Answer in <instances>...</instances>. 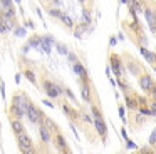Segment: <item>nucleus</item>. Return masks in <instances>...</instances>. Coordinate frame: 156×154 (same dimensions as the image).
Masks as SVG:
<instances>
[{"label": "nucleus", "instance_id": "f257e3e1", "mask_svg": "<svg viewBox=\"0 0 156 154\" xmlns=\"http://www.w3.org/2000/svg\"><path fill=\"white\" fill-rule=\"evenodd\" d=\"M25 116L30 119V122H34V124H42V114L39 112V110L35 109V107L32 106L30 102H29L27 107H25Z\"/></svg>", "mask_w": 156, "mask_h": 154}, {"label": "nucleus", "instance_id": "f03ea898", "mask_svg": "<svg viewBox=\"0 0 156 154\" xmlns=\"http://www.w3.org/2000/svg\"><path fill=\"white\" fill-rule=\"evenodd\" d=\"M19 146H20V149H22V152H32V141H30V137L27 136V134H24V132H20L19 134Z\"/></svg>", "mask_w": 156, "mask_h": 154}, {"label": "nucleus", "instance_id": "7ed1b4c3", "mask_svg": "<svg viewBox=\"0 0 156 154\" xmlns=\"http://www.w3.org/2000/svg\"><path fill=\"white\" fill-rule=\"evenodd\" d=\"M44 87H45V92H47L49 97H57V96H61V94L64 92V89H61L59 86H54L52 82H45Z\"/></svg>", "mask_w": 156, "mask_h": 154}, {"label": "nucleus", "instance_id": "20e7f679", "mask_svg": "<svg viewBox=\"0 0 156 154\" xmlns=\"http://www.w3.org/2000/svg\"><path fill=\"white\" fill-rule=\"evenodd\" d=\"M111 69H112V72H114L116 75H119V77L122 75V72H124L122 67H121V64H119V60L116 59V57H112V59H111Z\"/></svg>", "mask_w": 156, "mask_h": 154}, {"label": "nucleus", "instance_id": "39448f33", "mask_svg": "<svg viewBox=\"0 0 156 154\" xmlns=\"http://www.w3.org/2000/svg\"><path fill=\"white\" fill-rule=\"evenodd\" d=\"M144 15H146V20H148V23H149V29L153 30V32H156V17H154V13L151 12V10H144Z\"/></svg>", "mask_w": 156, "mask_h": 154}, {"label": "nucleus", "instance_id": "423d86ee", "mask_svg": "<svg viewBox=\"0 0 156 154\" xmlns=\"http://www.w3.org/2000/svg\"><path fill=\"white\" fill-rule=\"evenodd\" d=\"M139 86H141L143 90H149V89H151V86H153L151 77H149V75H143L141 80H139Z\"/></svg>", "mask_w": 156, "mask_h": 154}, {"label": "nucleus", "instance_id": "0eeeda50", "mask_svg": "<svg viewBox=\"0 0 156 154\" xmlns=\"http://www.w3.org/2000/svg\"><path fill=\"white\" fill-rule=\"evenodd\" d=\"M139 52H141V55L144 57L146 60H148L149 64H154V60H156V55L153 52H149L148 49H144V47H141V49H139Z\"/></svg>", "mask_w": 156, "mask_h": 154}, {"label": "nucleus", "instance_id": "6e6552de", "mask_svg": "<svg viewBox=\"0 0 156 154\" xmlns=\"http://www.w3.org/2000/svg\"><path fill=\"white\" fill-rule=\"evenodd\" d=\"M74 72L77 74L81 79H84V80L87 79V72H86V69H84V67H82L79 62H74Z\"/></svg>", "mask_w": 156, "mask_h": 154}, {"label": "nucleus", "instance_id": "1a4fd4ad", "mask_svg": "<svg viewBox=\"0 0 156 154\" xmlns=\"http://www.w3.org/2000/svg\"><path fill=\"white\" fill-rule=\"evenodd\" d=\"M39 134H41V137H42L44 142H49V141H51V132H49V129L44 126V124H41V127H39Z\"/></svg>", "mask_w": 156, "mask_h": 154}, {"label": "nucleus", "instance_id": "9d476101", "mask_svg": "<svg viewBox=\"0 0 156 154\" xmlns=\"http://www.w3.org/2000/svg\"><path fill=\"white\" fill-rule=\"evenodd\" d=\"M94 126H96V129H98V132L101 134V136H106V124L102 122V119H96Z\"/></svg>", "mask_w": 156, "mask_h": 154}, {"label": "nucleus", "instance_id": "9b49d317", "mask_svg": "<svg viewBox=\"0 0 156 154\" xmlns=\"http://www.w3.org/2000/svg\"><path fill=\"white\" fill-rule=\"evenodd\" d=\"M12 114H14L15 117H17V119H22V117L25 116V110L22 109V107H19V106H12Z\"/></svg>", "mask_w": 156, "mask_h": 154}, {"label": "nucleus", "instance_id": "f8f14e48", "mask_svg": "<svg viewBox=\"0 0 156 154\" xmlns=\"http://www.w3.org/2000/svg\"><path fill=\"white\" fill-rule=\"evenodd\" d=\"M12 129H14V132H15V134H20V132H24V126H22V122H20L19 119L12 122Z\"/></svg>", "mask_w": 156, "mask_h": 154}, {"label": "nucleus", "instance_id": "ddd939ff", "mask_svg": "<svg viewBox=\"0 0 156 154\" xmlns=\"http://www.w3.org/2000/svg\"><path fill=\"white\" fill-rule=\"evenodd\" d=\"M89 23H91V13H89L87 10H84V12H82V25L87 29Z\"/></svg>", "mask_w": 156, "mask_h": 154}, {"label": "nucleus", "instance_id": "4468645a", "mask_svg": "<svg viewBox=\"0 0 156 154\" xmlns=\"http://www.w3.org/2000/svg\"><path fill=\"white\" fill-rule=\"evenodd\" d=\"M81 94H82V99H84V100H89V99H91V92H89V87H82V89H81Z\"/></svg>", "mask_w": 156, "mask_h": 154}, {"label": "nucleus", "instance_id": "2eb2a0df", "mask_svg": "<svg viewBox=\"0 0 156 154\" xmlns=\"http://www.w3.org/2000/svg\"><path fill=\"white\" fill-rule=\"evenodd\" d=\"M29 45L34 47V49H41V37H35V39H32L30 42H29Z\"/></svg>", "mask_w": 156, "mask_h": 154}, {"label": "nucleus", "instance_id": "dca6fc26", "mask_svg": "<svg viewBox=\"0 0 156 154\" xmlns=\"http://www.w3.org/2000/svg\"><path fill=\"white\" fill-rule=\"evenodd\" d=\"M61 20H62V22H64L67 27H72V23H74V22H72V19H71V17H69V15H64V13L61 15Z\"/></svg>", "mask_w": 156, "mask_h": 154}, {"label": "nucleus", "instance_id": "f3484780", "mask_svg": "<svg viewBox=\"0 0 156 154\" xmlns=\"http://www.w3.org/2000/svg\"><path fill=\"white\" fill-rule=\"evenodd\" d=\"M57 144H59V147H61L62 151H69L67 147H66V141H64V137H62V136L57 137Z\"/></svg>", "mask_w": 156, "mask_h": 154}, {"label": "nucleus", "instance_id": "a211bd4d", "mask_svg": "<svg viewBox=\"0 0 156 154\" xmlns=\"http://www.w3.org/2000/svg\"><path fill=\"white\" fill-rule=\"evenodd\" d=\"M91 112H92V116H94L96 119H102V114L99 112V109H98V107H94V106H92V107H91Z\"/></svg>", "mask_w": 156, "mask_h": 154}, {"label": "nucleus", "instance_id": "6ab92c4d", "mask_svg": "<svg viewBox=\"0 0 156 154\" xmlns=\"http://www.w3.org/2000/svg\"><path fill=\"white\" fill-rule=\"evenodd\" d=\"M49 12H51V15H52V17H57V19H61V15H62V12H61L59 9H51Z\"/></svg>", "mask_w": 156, "mask_h": 154}, {"label": "nucleus", "instance_id": "aec40b11", "mask_svg": "<svg viewBox=\"0 0 156 154\" xmlns=\"http://www.w3.org/2000/svg\"><path fill=\"white\" fill-rule=\"evenodd\" d=\"M15 35L17 37H25V29L24 27H17V29H15Z\"/></svg>", "mask_w": 156, "mask_h": 154}, {"label": "nucleus", "instance_id": "412c9836", "mask_svg": "<svg viewBox=\"0 0 156 154\" xmlns=\"http://www.w3.org/2000/svg\"><path fill=\"white\" fill-rule=\"evenodd\" d=\"M156 144V129L151 132V136H149V146H154Z\"/></svg>", "mask_w": 156, "mask_h": 154}, {"label": "nucleus", "instance_id": "4be33fe9", "mask_svg": "<svg viewBox=\"0 0 156 154\" xmlns=\"http://www.w3.org/2000/svg\"><path fill=\"white\" fill-rule=\"evenodd\" d=\"M128 69H129V72H131V74H138V67H136L133 62L128 64Z\"/></svg>", "mask_w": 156, "mask_h": 154}, {"label": "nucleus", "instance_id": "5701e85b", "mask_svg": "<svg viewBox=\"0 0 156 154\" xmlns=\"http://www.w3.org/2000/svg\"><path fill=\"white\" fill-rule=\"evenodd\" d=\"M25 77H27V79L30 80L32 84H35V75H34V72H30V70H29V72H25Z\"/></svg>", "mask_w": 156, "mask_h": 154}, {"label": "nucleus", "instance_id": "b1692460", "mask_svg": "<svg viewBox=\"0 0 156 154\" xmlns=\"http://www.w3.org/2000/svg\"><path fill=\"white\" fill-rule=\"evenodd\" d=\"M57 50L61 54H64V55H67V49H66V45H62V44H57Z\"/></svg>", "mask_w": 156, "mask_h": 154}, {"label": "nucleus", "instance_id": "393cba45", "mask_svg": "<svg viewBox=\"0 0 156 154\" xmlns=\"http://www.w3.org/2000/svg\"><path fill=\"white\" fill-rule=\"evenodd\" d=\"M84 29H86L84 25H82V27H79V29L76 30V33H74V35L77 37V39H81V37H82V32H84Z\"/></svg>", "mask_w": 156, "mask_h": 154}, {"label": "nucleus", "instance_id": "a878e982", "mask_svg": "<svg viewBox=\"0 0 156 154\" xmlns=\"http://www.w3.org/2000/svg\"><path fill=\"white\" fill-rule=\"evenodd\" d=\"M0 2H2L4 9H10V7H12V0H0Z\"/></svg>", "mask_w": 156, "mask_h": 154}, {"label": "nucleus", "instance_id": "bb28decb", "mask_svg": "<svg viewBox=\"0 0 156 154\" xmlns=\"http://www.w3.org/2000/svg\"><path fill=\"white\" fill-rule=\"evenodd\" d=\"M126 106L131 107V109H133V107H136V102H134L133 99H129V97H128V99H126Z\"/></svg>", "mask_w": 156, "mask_h": 154}, {"label": "nucleus", "instance_id": "cd10ccee", "mask_svg": "<svg viewBox=\"0 0 156 154\" xmlns=\"http://www.w3.org/2000/svg\"><path fill=\"white\" fill-rule=\"evenodd\" d=\"M126 146H128V147H129V149H136V144H134V142H133V141H131V139H126Z\"/></svg>", "mask_w": 156, "mask_h": 154}, {"label": "nucleus", "instance_id": "c85d7f7f", "mask_svg": "<svg viewBox=\"0 0 156 154\" xmlns=\"http://www.w3.org/2000/svg\"><path fill=\"white\" fill-rule=\"evenodd\" d=\"M141 114H144V116H153L151 109H146V107H143V106H141Z\"/></svg>", "mask_w": 156, "mask_h": 154}, {"label": "nucleus", "instance_id": "c756f323", "mask_svg": "<svg viewBox=\"0 0 156 154\" xmlns=\"http://www.w3.org/2000/svg\"><path fill=\"white\" fill-rule=\"evenodd\" d=\"M119 117H121L122 121H126V116H124V109H122V107H119Z\"/></svg>", "mask_w": 156, "mask_h": 154}, {"label": "nucleus", "instance_id": "7c9ffc66", "mask_svg": "<svg viewBox=\"0 0 156 154\" xmlns=\"http://www.w3.org/2000/svg\"><path fill=\"white\" fill-rule=\"evenodd\" d=\"M67 57H69V60H71V62H77V59H76L74 54H69V52H67Z\"/></svg>", "mask_w": 156, "mask_h": 154}, {"label": "nucleus", "instance_id": "2f4dec72", "mask_svg": "<svg viewBox=\"0 0 156 154\" xmlns=\"http://www.w3.org/2000/svg\"><path fill=\"white\" fill-rule=\"evenodd\" d=\"M151 114H153V116H156V102L151 104Z\"/></svg>", "mask_w": 156, "mask_h": 154}, {"label": "nucleus", "instance_id": "473e14b6", "mask_svg": "<svg viewBox=\"0 0 156 154\" xmlns=\"http://www.w3.org/2000/svg\"><path fill=\"white\" fill-rule=\"evenodd\" d=\"M141 152H153V149L146 146V147H143V149H141Z\"/></svg>", "mask_w": 156, "mask_h": 154}, {"label": "nucleus", "instance_id": "72a5a7b5", "mask_svg": "<svg viewBox=\"0 0 156 154\" xmlns=\"http://www.w3.org/2000/svg\"><path fill=\"white\" fill-rule=\"evenodd\" d=\"M64 92H66V94H67V96H69V97H71V99H74V94H72V92H71V90H69V89H66V90H64Z\"/></svg>", "mask_w": 156, "mask_h": 154}, {"label": "nucleus", "instance_id": "f704fd0d", "mask_svg": "<svg viewBox=\"0 0 156 154\" xmlns=\"http://www.w3.org/2000/svg\"><path fill=\"white\" fill-rule=\"evenodd\" d=\"M153 92V96H154V99H156V86H151V89H149Z\"/></svg>", "mask_w": 156, "mask_h": 154}, {"label": "nucleus", "instance_id": "c9c22d12", "mask_svg": "<svg viewBox=\"0 0 156 154\" xmlns=\"http://www.w3.org/2000/svg\"><path fill=\"white\" fill-rule=\"evenodd\" d=\"M121 134H122V137H124V139H129V137H128V132H126V129H122Z\"/></svg>", "mask_w": 156, "mask_h": 154}, {"label": "nucleus", "instance_id": "e433bc0d", "mask_svg": "<svg viewBox=\"0 0 156 154\" xmlns=\"http://www.w3.org/2000/svg\"><path fill=\"white\" fill-rule=\"evenodd\" d=\"M84 121H86V122H89V124H91V122H92V119H91V116H84Z\"/></svg>", "mask_w": 156, "mask_h": 154}, {"label": "nucleus", "instance_id": "4c0bfd02", "mask_svg": "<svg viewBox=\"0 0 156 154\" xmlns=\"http://www.w3.org/2000/svg\"><path fill=\"white\" fill-rule=\"evenodd\" d=\"M109 44H111V45H116V37H111V40H109Z\"/></svg>", "mask_w": 156, "mask_h": 154}, {"label": "nucleus", "instance_id": "58836bf2", "mask_svg": "<svg viewBox=\"0 0 156 154\" xmlns=\"http://www.w3.org/2000/svg\"><path fill=\"white\" fill-rule=\"evenodd\" d=\"M0 94H2V97H5V87L2 86V89H0Z\"/></svg>", "mask_w": 156, "mask_h": 154}, {"label": "nucleus", "instance_id": "ea45409f", "mask_svg": "<svg viewBox=\"0 0 156 154\" xmlns=\"http://www.w3.org/2000/svg\"><path fill=\"white\" fill-rule=\"evenodd\" d=\"M44 104H45V106H49V107H54V104L49 102V100H44Z\"/></svg>", "mask_w": 156, "mask_h": 154}, {"label": "nucleus", "instance_id": "a19ab883", "mask_svg": "<svg viewBox=\"0 0 156 154\" xmlns=\"http://www.w3.org/2000/svg\"><path fill=\"white\" fill-rule=\"evenodd\" d=\"M121 2H122V3H128V0H121Z\"/></svg>", "mask_w": 156, "mask_h": 154}, {"label": "nucleus", "instance_id": "79ce46f5", "mask_svg": "<svg viewBox=\"0 0 156 154\" xmlns=\"http://www.w3.org/2000/svg\"><path fill=\"white\" fill-rule=\"evenodd\" d=\"M14 2H17V3H20V0H14Z\"/></svg>", "mask_w": 156, "mask_h": 154}, {"label": "nucleus", "instance_id": "37998d69", "mask_svg": "<svg viewBox=\"0 0 156 154\" xmlns=\"http://www.w3.org/2000/svg\"><path fill=\"white\" fill-rule=\"evenodd\" d=\"M79 2H84V0H79Z\"/></svg>", "mask_w": 156, "mask_h": 154}, {"label": "nucleus", "instance_id": "c03bdc74", "mask_svg": "<svg viewBox=\"0 0 156 154\" xmlns=\"http://www.w3.org/2000/svg\"><path fill=\"white\" fill-rule=\"evenodd\" d=\"M154 70H156V65H154Z\"/></svg>", "mask_w": 156, "mask_h": 154}]
</instances>
